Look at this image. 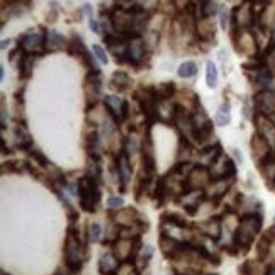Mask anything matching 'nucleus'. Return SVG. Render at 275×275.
<instances>
[{
  "label": "nucleus",
  "mask_w": 275,
  "mask_h": 275,
  "mask_svg": "<svg viewBox=\"0 0 275 275\" xmlns=\"http://www.w3.org/2000/svg\"><path fill=\"white\" fill-rule=\"evenodd\" d=\"M262 224H264L262 214L257 213H248L240 219V224H238V228L233 234V243L238 248V252H248L255 236L260 233Z\"/></svg>",
  "instance_id": "f257e3e1"
},
{
  "label": "nucleus",
  "mask_w": 275,
  "mask_h": 275,
  "mask_svg": "<svg viewBox=\"0 0 275 275\" xmlns=\"http://www.w3.org/2000/svg\"><path fill=\"white\" fill-rule=\"evenodd\" d=\"M63 255H65L66 269L73 275L80 272L87 253H83L82 241L78 238V229L75 226H70L68 228V233H66V238H65V246H63Z\"/></svg>",
  "instance_id": "f03ea898"
},
{
  "label": "nucleus",
  "mask_w": 275,
  "mask_h": 275,
  "mask_svg": "<svg viewBox=\"0 0 275 275\" xmlns=\"http://www.w3.org/2000/svg\"><path fill=\"white\" fill-rule=\"evenodd\" d=\"M77 187H78V201H80V207L85 213H95L99 202H101V197H102L99 182L90 178L89 175H85V177L78 178Z\"/></svg>",
  "instance_id": "7ed1b4c3"
},
{
  "label": "nucleus",
  "mask_w": 275,
  "mask_h": 275,
  "mask_svg": "<svg viewBox=\"0 0 275 275\" xmlns=\"http://www.w3.org/2000/svg\"><path fill=\"white\" fill-rule=\"evenodd\" d=\"M173 124L177 127L178 133H180L182 139L189 141L190 145H195V143H197V129H195L192 115L187 114L185 109H182L180 106H177V110H175Z\"/></svg>",
  "instance_id": "20e7f679"
},
{
  "label": "nucleus",
  "mask_w": 275,
  "mask_h": 275,
  "mask_svg": "<svg viewBox=\"0 0 275 275\" xmlns=\"http://www.w3.org/2000/svg\"><path fill=\"white\" fill-rule=\"evenodd\" d=\"M213 180V177H211V172L207 166H194L192 172L189 173V177L185 178V182H183V189H185V192L183 194H189L192 192V190H199V189H204L206 185H209V182Z\"/></svg>",
  "instance_id": "39448f33"
},
{
  "label": "nucleus",
  "mask_w": 275,
  "mask_h": 275,
  "mask_svg": "<svg viewBox=\"0 0 275 275\" xmlns=\"http://www.w3.org/2000/svg\"><path fill=\"white\" fill-rule=\"evenodd\" d=\"M233 27H238V29H250L253 27V24L257 22V17H255V12H253V5L252 2H243L236 9L233 10Z\"/></svg>",
  "instance_id": "423d86ee"
},
{
  "label": "nucleus",
  "mask_w": 275,
  "mask_h": 275,
  "mask_svg": "<svg viewBox=\"0 0 275 275\" xmlns=\"http://www.w3.org/2000/svg\"><path fill=\"white\" fill-rule=\"evenodd\" d=\"M102 92V73L101 70L89 71L85 78V97L90 107H94L97 104L99 97H101Z\"/></svg>",
  "instance_id": "0eeeda50"
},
{
  "label": "nucleus",
  "mask_w": 275,
  "mask_h": 275,
  "mask_svg": "<svg viewBox=\"0 0 275 275\" xmlns=\"http://www.w3.org/2000/svg\"><path fill=\"white\" fill-rule=\"evenodd\" d=\"M21 50L29 55L43 53L46 48V33H29L21 38Z\"/></svg>",
  "instance_id": "6e6552de"
},
{
  "label": "nucleus",
  "mask_w": 275,
  "mask_h": 275,
  "mask_svg": "<svg viewBox=\"0 0 275 275\" xmlns=\"http://www.w3.org/2000/svg\"><path fill=\"white\" fill-rule=\"evenodd\" d=\"M255 107H257L258 114H264L267 117L275 114V92L270 89L258 92L255 95Z\"/></svg>",
  "instance_id": "1a4fd4ad"
},
{
  "label": "nucleus",
  "mask_w": 275,
  "mask_h": 275,
  "mask_svg": "<svg viewBox=\"0 0 275 275\" xmlns=\"http://www.w3.org/2000/svg\"><path fill=\"white\" fill-rule=\"evenodd\" d=\"M250 146H252V157L257 163H262L274 151L272 145H270V143L258 133L253 134L252 141H250Z\"/></svg>",
  "instance_id": "9d476101"
},
{
  "label": "nucleus",
  "mask_w": 275,
  "mask_h": 275,
  "mask_svg": "<svg viewBox=\"0 0 275 275\" xmlns=\"http://www.w3.org/2000/svg\"><path fill=\"white\" fill-rule=\"evenodd\" d=\"M145 55H146V46L141 38H133L127 41V58H129L131 65L139 66L143 59H145Z\"/></svg>",
  "instance_id": "9b49d317"
},
{
  "label": "nucleus",
  "mask_w": 275,
  "mask_h": 275,
  "mask_svg": "<svg viewBox=\"0 0 275 275\" xmlns=\"http://www.w3.org/2000/svg\"><path fill=\"white\" fill-rule=\"evenodd\" d=\"M115 165H117V178H119V187H121V192H124L127 183L131 182V173H133V168L129 165V157L126 153L119 155L117 160H115Z\"/></svg>",
  "instance_id": "f8f14e48"
},
{
  "label": "nucleus",
  "mask_w": 275,
  "mask_h": 275,
  "mask_svg": "<svg viewBox=\"0 0 275 275\" xmlns=\"http://www.w3.org/2000/svg\"><path fill=\"white\" fill-rule=\"evenodd\" d=\"M197 231H201L202 236L209 238V240H213V241H218L219 238H221V233H222L221 219H219V218L207 219V221L201 222V224L197 226Z\"/></svg>",
  "instance_id": "ddd939ff"
},
{
  "label": "nucleus",
  "mask_w": 275,
  "mask_h": 275,
  "mask_svg": "<svg viewBox=\"0 0 275 275\" xmlns=\"http://www.w3.org/2000/svg\"><path fill=\"white\" fill-rule=\"evenodd\" d=\"M104 102H106V107L107 110H109L110 117H112L114 122H122V106H124V101H121L119 97H115V95H107L106 99H104Z\"/></svg>",
  "instance_id": "4468645a"
},
{
  "label": "nucleus",
  "mask_w": 275,
  "mask_h": 275,
  "mask_svg": "<svg viewBox=\"0 0 275 275\" xmlns=\"http://www.w3.org/2000/svg\"><path fill=\"white\" fill-rule=\"evenodd\" d=\"M195 31H197V36L202 41H213L214 34H216V27H214V22L211 17L199 19L197 26H195Z\"/></svg>",
  "instance_id": "2eb2a0df"
},
{
  "label": "nucleus",
  "mask_w": 275,
  "mask_h": 275,
  "mask_svg": "<svg viewBox=\"0 0 275 275\" xmlns=\"http://www.w3.org/2000/svg\"><path fill=\"white\" fill-rule=\"evenodd\" d=\"M121 262L115 258L114 253H104L99 260V270L102 275H117V269Z\"/></svg>",
  "instance_id": "dca6fc26"
},
{
  "label": "nucleus",
  "mask_w": 275,
  "mask_h": 275,
  "mask_svg": "<svg viewBox=\"0 0 275 275\" xmlns=\"http://www.w3.org/2000/svg\"><path fill=\"white\" fill-rule=\"evenodd\" d=\"M258 166H260L262 175L265 177V182L269 183L270 187H274V183H275V150L264 162L258 163Z\"/></svg>",
  "instance_id": "f3484780"
},
{
  "label": "nucleus",
  "mask_w": 275,
  "mask_h": 275,
  "mask_svg": "<svg viewBox=\"0 0 275 275\" xmlns=\"http://www.w3.org/2000/svg\"><path fill=\"white\" fill-rule=\"evenodd\" d=\"M46 46L50 48L51 51L61 50V48L68 46V41H66L61 34H58L55 29H50V31H46Z\"/></svg>",
  "instance_id": "a211bd4d"
},
{
  "label": "nucleus",
  "mask_w": 275,
  "mask_h": 275,
  "mask_svg": "<svg viewBox=\"0 0 275 275\" xmlns=\"http://www.w3.org/2000/svg\"><path fill=\"white\" fill-rule=\"evenodd\" d=\"M129 85H131V78L126 71H115V73H112V77H110V87L117 92L127 90Z\"/></svg>",
  "instance_id": "6ab92c4d"
},
{
  "label": "nucleus",
  "mask_w": 275,
  "mask_h": 275,
  "mask_svg": "<svg viewBox=\"0 0 275 275\" xmlns=\"http://www.w3.org/2000/svg\"><path fill=\"white\" fill-rule=\"evenodd\" d=\"M87 151H89L90 158H99V160H101V155H102L101 138H99V134L95 133V131L87 136Z\"/></svg>",
  "instance_id": "aec40b11"
},
{
  "label": "nucleus",
  "mask_w": 275,
  "mask_h": 275,
  "mask_svg": "<svg viewBox=\"0 0 275 275\" xmlns=\"http://www.w3.org/2000/svg\"><path fill=\"white\" fill-rule=\"evenodd\" d=\"M34 61H36L34 55L26 53L24 56L21 55V63H19V75H21V78H29L33 75Z\"/></svg>",
  "instance_id": "412c9836"
},
{
  "label": "nucleus",
  "mask_w": 275,
  "mask_h": 275,
  "mask_svg": "<svg viewBox=\"0 0 275 275\" xmlns=\"http://www.w3.org/2000/svg\"><path fill=\"white\" fill-rule=\"evenodd\" d=\"M14 134H15V146H17L19 150H29L31 146H33V138H31V134L27 133L22 126L15 127Z\"/></svg>",
  "instance_id": "4be33fe9"
},
{
  "label": "nucleus",
  "mask_w": 275,
  "mask_h": 275,
  "mask_svg": "<svg viewBox=\"0 0 275 275\" xmlns=\"http://www.w3.org/2000/svg\"><path fill=\"white\" fill-rule=\"evenodd\" d=\"M274 80V73L267 66L255 71V85H258L262 90H267L270 87V83Z\"/></svg>",
  "instance_id": "5701e85b"
},
{
  "label": "nucleus",
  "mask_w": 275,
  "mask_h": 275,
  "mask_svg": "<svg viewBox=\"0 0 275 275\" xmlns=\"http://www.w3.org/2000/svg\"><path fill=\"white\" fill-rule=\"evenodd\" d=\"M162 219H163V224L177 226V228H190V224L185 221V218L177 213H165Z\"/></svg>",
  "instance_id": "b1692460"
},
{
  "label": "nucleus",
  "mask_w": 275,
  "mask_h": 275,
  "mask_svg": "<svg viewBox=\"0 0 275 275\" xmlns=\"http://www.w3.org/2000/svg\"><path fill=\"white\" fill-rule=\"evenodd\" d=\"M155 92H157L158 101H168V99L173 97V94H175V85H173V82L160 83V85L155 89Z\"/></svg>",
  "instance_id": "393cba45"
},
{
  "label": "nucleus",
  "mask_w": 275,
  "mask_h": 275,
  "mask_svg": "<svg viewBox=\"0 0 275 275\" xmlns=\"http://www.w3.org/2000/svg\"><path fill=\"white\" fill-rule=\"evenodd\" d=\"M87 172H89V177L90 178H94V180L101 182V177H102L101 160H99V158H90L89 157V165H87Z\"/></svg>",
  "instance_id": "a878e982"
},
{
  "label": "nucleus",
  "mask_w": 275,
  "mask_h": 275,
  "mask_svg": "<svg viewBox=\"0 0 275 275\" xmlns=\"http://www.w3.org/2000/svg\"><path fill=\"white\" fill-rule=\"evenodd\" d=\"M218 10L219 9H218V5H216L214 0H202L201 5H199V14H201V19L202 17H213Z\"/></svg>",
  "instance_id": "bb28decb"
},
{
  "label": "nucleus",
  "mask_w": 275,
  "mask_h": 275,
  "mask_svg": "<svg viewBox=\"0 0 275 275\" xmlns=\"http://www.w3.org/2000/svg\"><path fill=\"white\" fill-rule=\"evenodd\" d=\"M206 82L209 89H214L218 85V70L216 65L213 61H207V70H206Z\"/></svg>",
  "instance_id": "cd10ccee"
},
{
  "label": "nucleus",
  "mask_w": 275,
  "mask_h": 275,
  "mask_svg": "<svg viewBox=\"0 0 275 275\" xmlns=\"http://www.w3.org/2000/svg\"><path fill=\"white\" fill-rule=\"evenodd\" d=\"M197 73V65L194 61H185L178 66V77L182 78H190Z\"/></svg>",
  "instance_id": "c85d7f7f"
},
{
  "label": "nucleus",
  "mask_w": 275,
  "mask_h": 275,
  "mask_svg": "<svg viewBox=\"0 0 275 275\" xmlns=\"http://www.w3.org/2000/svg\"><path fill=\"white\" fill-rule=\"evenodd\" d=\"M231 121V114H229V104H222L219 112L216 114V124L218 126H226L229 124Z\"/></svg>",
  "instance_id": "c756f323"
},
{
  "label": "nucleus",
  "mask_w": 275,
  "mask_h": 275,
  "mask_svg": "<svg viewBox=\"0 0 275 275\" xmlns=\"http://www.w3.org/2000/svg\"><path fill=\"white\" fill-rule=\"evenodd\" d=\"M31 160H34L36 165L41 166V168H50V166H51L50 160H48L46 155L43 153L41 150H33V151H31Z\"/></svg>",
  "instance_id": "7c9ffc66"
},
{
  "label": "nucleus",
  "mask_w": 275,
  "mask_h": 275,
  "mask_svg": "<svg viewBox=\"0 0 275 275\" xmlns=\"http://www.w3.org/2000/svg\"><path fill=\"white\" fill-rule=\"evenodd\" d=\"M101 234H102V228L97 222H92V224L87 226V240L90 243H97L101 240Z\"/></svg>",
  "instance_id": "2f4dec72"
},
{
  "label": "nucleus",
  "mask_w": 275,
  "mask_h": 275,
  "mask_svg": "<svg viewBox=\"0 0 275 275\" xmlns=\"http://www.w3.org/2000/svg\"><path fill=\"white\" fill-rule=\"evenodd\" d=\"M92 51H94L95 58H97L101 63H104V65H107V63H109V58H107L106 50H104L101 45H94V46H92Z\"/></svg>",
  "instance_id": "473e14b6"
},
{
  "label": "nucleus",
  "mask_w": 275,
  "mask_h": 275,
  "mask_svg": "<svg viewBox=\"0 0 275 275\" xmlns=\"http://www.w3.org/2000/svg\"><path fill=\"white\" fill-rule=\"evenodd\" d=\"M151 257H153V246L146 245L145 246V252H143V255L139 257V260H141V265H139V267H141V269H145V267L150 264Z\"/></svg>",
  "instance_id": "72a5a7b5"
},
{
  "label": "nucleus",
  "mask_w": 275,
  "mask_h": 275,
  "mask_svg": "<svg viewBox=\"0 0 275 275\" xmlns=\"http://www.w3.org/2000/svg\"><path fill=\"white\" fill-rule=\"evenodd\" d=\"M269 250H270V241L264 236V238H262V241L258 243V246H257L258 257H260V258H265L267 255H269Z\"/></svg>",
  "instance_id": "f704fd0d"
},
{
  "label": "nucleus",
  "mask_w": 275,
  "mask_h": 275,
  "mask_svg": "<svg viewBox=\"0 0 275 275\" xmlns=\"http://www.w3.org/2000/svg\"><path fill=\"white\" fill-rule=\"evenodd\" d=\"M240 275H253V262L252 260H245L238 269Z\"/></svg>",
  "instance_id": "c9c22d12"
},
{
  "label": "nucleus",
  "mask_w": 275,
  "mask_h": 275,
  "mask_svg": "<svg viewBox=\"0 0 275 275\" xmlns=\"http://www.w3.org/2000/svg\"><path fill=\"white\" fill-rule=\"evenodd\" d=\"M115 9H122V10H133L134 7V3H133V0H115Z\"/></svg>",
  "instance_id": "e433bc0d"
},
{
  "label": "nucleus",
  "mask_w": 275,
  "mask_h": 275,
  "mask_svg": "<svg viewBox=\"0 0 275 275\" xmlns=\"http://www.w3.org/2000/svg\"><path fill=\"white\" fill-rule=\"evenodd\" d=\"M107 206H109L110 209H121V207L124 206V199L122 197H109Z\"/></svg>",
  "instance_id": "4c0bfd02"
},
{
  "label": "nucleus",
  "mask_w": 275,
  "mask_h": 275,
  "mask_svg": "<svg viewBox=\"0 0 275 275\" xmlns=\"http://www.w3.org/2000/svg\"><path fill=\"white\" fill-rule=\"evenodd\" d=\"M219 15H221V26H222V29H226V27H228L229 10L226 9V7H221V9H219Z\"/></svg>",
  "instance_id": "58836bf2"
},
{
  "label": "nucleus",
  "mask_w": 275,
  "mask_h": 275,
  "mask_svg": "<svg viewBox=\"0 0 275 275\" xmlns=\"http://www.w3.org/2000/svg\"><path fill=\"white\" fill-rule=\"evenodd\" d=\"M7 122V107H5V99L2 97V129H5Z\"/></svg>",
  "instance_id": "ea45409f"
},
{
  "label": "nucleus",
  "mask_w": 275,
  "mask_h": 275,
  "mask_svg": "<svg viewBox=\"0 0 275 275\" xmlns=\"http://www.w3.org/2000/svg\"><path fill=\"white\" fill-rule=\"evenodd\" d=\"M89 24H90V29L94 31V33H97V34L101 33V29H99V24H97V21H94V19L90 17V22H89Z\"/></svg>",
  "instance_id": "a19ab883"
},
{
  "label": "nucleus",
  "mask_w": 275,
  "mask_h": 275,
  "mask_svg": "<svg viewBox=\"0 0 275 275\" xmlns=\"http://www.w3.org/2000/svg\"><path fill=\"white\" fill-rule=\"evenodd\" d=\"M55 275H73V274H71L70 270L65 267V269H59V270H56V274H55Z\"/></svg>",
  "instance_id": "79ce46f5"
},
{
  "label": "nucleus",
  "mask_w": 275,
  "mask_h": 275,
  "mask_svg": "<svg viewBox=\"0 0 275 275\" xmlns=\"http://www.w3.org/2000/svg\"><path fill=\"white\" fill-rule=\"evenodd\" d=\"M265 275H275V265L269 267V269H267V272H265Z\"/></svg>",
  "instance_id": "37998d69"
},
{
  "label": "nucleus",
  "mask_w": 275,
  "mask_h": 275,
  "mask_svg": "<svg viewBox=\"0 0 275 275\" xmlns=\"http://www.w3.org/2000/svg\"><path fill=\"white\" fill-rule=\"evenodd\" d=\"M234 158H236V162H238V163H241V162H243V158H241V155L238 153V150H234Z\"/></svg>",
  "instance_id": "c03bdc74"
},
{
  "label": "nucleus",
  "mask_w": 275,
  "mask_h": 275,
  "mask_svg": "<svg viewBox=\"0 0 275 275\" xmlns=\"http://www.w3.org/2000/svg\"><path fill=\"white\" fill-rule=\"evenodd\" d=\"M0 77H2V80H3V77H5V68H3V66H0Z\"/></svg>",
  "instance_id": "a18cd8bd"
},
{
  "label": "nucleus",
  "mask_w": 275,
  "mask_h": 275,
  "mask_svg": "<svg viewBox=\"0 0 275 275\" xmlns=\"http://www.w3.org/2000/svg\"><path fill=\"white\" fill-rule=\"evenodd\" d=\"M7 43H10L9 39H3V41H2V50H5V48H7Z\"/></svg>",
  "instance_id": "49530a36"
},
{
  "label": "nucleus",
  "mask_w": 275,
  "mask_h": 275,
  "mask_svg": "<svg viewBox=\"0 0 275 275\" xmlns=\"http://www.w3.org/2000/svg\"><path fill=\"white\" fill-rule=\"evenodd\" d=\"M269 119H270V121H272V122H274V126H275V114H272V115H269Z\"/></svg>",
  "instance_id": "de8ad7c7"
},
{
  "label": "nucleus",
  "mask_w": 275,
  "mask_h": 275,
  "mask_svg": "<svg viewBox=\"0 0 275 275\" xmlns=\"http://www.w3.org/2000/svg\"><path fill=\"white\" fill-rule=\"evenodd\" d=\"M229 2H236V3H243V2H246V0H229Z\"/></svg>",
  "instance_id": "09e8293b"
},
{
  "label": "nucleus",
  "mask_w": 275,
  "mask_h": 275,
  "mask_svg": "<svg viewBox=\"0 0 275 275\" xmlns=\"http://www.w3.org/2000/svg\"><path fill=\"white\" fill-rule=\"evenodd\" d=\"M7 2H9V3H14V2H17V0H7Z\"/></svg>",
  "instance_id": "8fccbe9b"
},
{
  "label": "nucleus",
  "mask_w": 275,
  "mask_h": 275,
  "mask_svg": "<svg viewBox=\"0 0 275 275\" xmlns=\"http://www.w3.org/2000/svg\"><path fill=\"white\" fill-rule=\"evenodd\" d=\"M201 275H218V274H201Z\"/></svg>",
  "instance_id": "3c124183"
}]
</instances>
